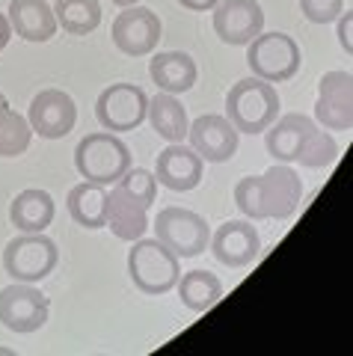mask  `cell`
<instances>
[{
	"label": "cell",
	"mask_w": 353,
	"mask_h": 356,
	"mask_svg": "<svg viewBox=\"0 0 353 356\" xmlns=\"http://www.w3.org/2000/svg\"><path fill=\"white\" fill-rule=\"evenodd\" d=\"M336 21H338V44L345 48V54H353V44H350V21H353V15L341 13Z\"/></svg>",
	"instance_id": "cell-30"
},
{
	"label": "cell",
	"mask_w": 353,
	"mask_h": 356,
	"mask_svg": "<svg viewBox=\"0 0 353 356\" xmlns=\"http://www.w3.org/2000/svg\"><path fill=\"white\" fill-rule=\"evenodd\" d=\"M113 3L125 9V6H137V3H140V0H113Z\"/></svg>",
	"instance_id": "cell-33"
},
{
	"label": "cell",
	"mask_w": 353,
	"mask_h": 356,
	"mask_svg": "<svg viewBox=\"0 0 353 356\" xmlns=\"http://www.w3.org/2000/svg\"><path fill=\"white\" fill-rule=\"evenodd\" d=\"M208 247H211L214 259L220 264L238 270V267H247L258 259L261 238H258V229L252 226L249 220H229L211 235Z\"/></svg>",
	"instance_id": "cell-15"
},
{
	"label": "cell",
	"mask_w": 353,
	"mask_h": 356,
	"mask_svg": "<svg viewBox=\"0 0 353 356\" xmlns=\"http://www.w3.org/2000/svg\"><path fill=\"white\" fill-rule=\"evenodd\" d=\"M154 238L179 259H196L208 250L211 226L202 214H196L190 208H163L154 217Z\"/></svg>",
	"instance_id": "cell-7"
},
{
	"label": "cell",
	"mask_w": 353,
	"mask_h": 356,
	"mask_svg": "<svg viewBox=\"0 0 353 356\" xmlns=\"http://www.w3.org/2000/svg\"><path fill=\"white\" fill-rule=\"evenodd\" d=\"M303 199V181L288 163H277L261 175L235 184V205L247 220H288Z\"/></svg>",
	"instance_id": "cell-1"
},
{
	"label": "cell",
	"mask_w": 353,
	"mask_h": 356,
	"mask_svg": "<svg viewBox=\"0 0 353 356\" xmlns=\"http://www.w3.org/2000/svg\"><path fill=\"white\" fill-rule=\"evenodd\" d=\"M104 226L113 232L119 241H137L146 235L149 229V208L137 202L131 193H125L119 184H113V191L107 193V222Z\"/></svg>",
	"instance_id": "cell-19"
},
{
	"label": "cell",
	"mask_w": 353,
	"mask_h": 356,
	"mask_svg": "<svg viewBox=\"0 0 353 356\" xmlns=\"http://www.w3.org/2000/svg\"><path fill=\"white\" fill-rule=\"evenodd\" d=\"M279 92L277 86L261 77H244L226 95V119L238 128V134H264L279 119Z\"/></svg>",
	"instance_id": "cell-2"
},
{
	"label": "cell",
	"mask_w": 353,
	"mask_h": 356,
	"mask_svg": "<svg viewBox=\"0 0 353 356\" xmlns=\"http://www.w3.org/2000/svg\"><path fill=\"white\" fill-rule=\"evenodd\" d=\"M336 158H338V143L333 140V134L327 128L321 131V125H315V131L309 134L306 143H303L297 163L309 166V170H324V166L336 163Z\"/></svg>",
	"instance_id": "cell-27"
},
{
	"label": "cell",
	"mask_w": 353,
	"mask_h": 356,
	"mask_svg": "<svg viewBox=\"0 0 353 356\" xmlns=\"http://www.w3.org/2000/svg\"><path fill=\"white\" fill-rule=\"evenodd\" d=\"M69 214L83 229H104L107 222V187L95 181H81L69 191Z\"/></svg>",
	"instance_id": "cell-22"
},
{
	"label": "cell",
	"mask_w": 353,
	"mask_h": 356,
	"mask_svg": "<svg viewBox=\"0 0 353 356\" xmlns=\"http://www.w3.org/2000/svg\"><path fill=\"white\" fill-rule=\"evenodd\" d=\"M119 187H122L125 193H131L137 199V202H142L146 208H151V202L158 199V178H154V172L142 170V166H128L125 175L116 181Z\"/></svg>",
	"instance_id": "cell-28"
},
{
	"label": "cell",
	"mask_w": 353,
	"mask_h": 356,
	"mask_svg": "<svg viewBox=\"0 0 353 356\" xmlns=\"http://www.w3.org/2000/svg\"><path fill=\"white\" fill-rule=\"evenodd\" d=\"M149 77L154 81V86L163 89V92L181 95V92H187V89H193L199 72H196V63H193L190 54L161 51L149 60Z\"/></svg>",
	"instance_id": "cell-20"
},
{
	"label": "cell",
	"mask_w": 353,
	"mask_h": 356,
	"mask_svg": "<svg viewBox=\"0 0 353 356\" xmlns=\"http://www.w3.org/2000/svg\"><path fill=\"white\" fill-rule=\"evenodd\" d=\"M9 27L15 36L24 42H51L57 36V18H54V6H48L45 0H13L9 3Z\"/></svg>",
	"instance_id": "cell-18"
},
{
	"label": "cell",
	"mask_w": 353,
	"mask_h": 356,
	"mask_svg": "<svg viewBox=\"0 0 353 356\" xmlns=\"http://www.w3.org/2000/svg\"><path fill=\"white\" fill-rule=\"evenodd\" d=\"M131 166V149L113 131H95L74 146V170L83 181L113 187Z\"/></svg>",
	"instance_id": "cell-3"
},
{
	"label": "cell",
	"mask_w": 353,
	"mask_h": 356,
	"mask_svg": "<svg viewBox=\"0 0 353 356\" xmlns=\"http://www.w3.org/2000/svg\"><path fill=\"white\" fill-rule=\"evenodd\" d=\"M214 13V33L226 44H249L264 30V9L258 0H220Z\"/></svg>",
	"instance_id": "cell-14"
},
{
	"label": "cell",
	"mask_w": 353,
	"mask_h": 356,
	"mask_svg": "<svg viewBox=\"0 0 353 356\" xmlns=\"http://www.w3.org/2000/svg\"><path fill=\"white\" fill-rule=\"evenodd\" d=\"M51 303L39 291L36 282H15L0 291V324L13 332H36L48 324Z\"/></svg>",
	"instance_id": "cell-9"
},
{
	"label": "cell",
	"mask_w": 353,
	"mask_h": 356,
	"mask_svg": "<svg viewBox=\"0 0 353 356\" xmlns=\"http://www.w3.org/2000/svg\"><path fill=\"white\" fill-rule=\"evenodd\" d=\"M247 63L249 72L268 83H285L300 72L303 54L300 44L288 33H258L256 39L247 44Z\"/></svg>",
	"instance_id": "cell-5"
},
{
	"label": "cell",
	"mask_w": 353,
	"mask_h": 356,
	"mask_svg": "<svg viewBox=\"0 0 353 356\" xmlns=\"http://www.w3.org/2000/svg\"><path fill=\"white\" fill-rule=\"evenodd\" d=\"M202 170H205V161L190 146H181V143H170L158 154V161H154V178H158V184L170 187L175 193H187L193 187H199Z\"/></svg>",
	"instance_id": "cell-16"
},
{
	"label": "cell",
	"mask_w": 353,
	"mask_h": 356,
	"mask_svg": "<svg viewBox=\"0 0 353 356\" xmlns=\"http://www.w3.org/2000/svg\"><path fill=\"white\" fill-rule=\"evenodd\" d=\"M220 0H179V6H184L187 13H211Z\"/></svg>",
	"instance_id": "cell-31"
},
{
	"label": "cell",
	"mask_w": 353,
	"mask_h": 356,
	"mask_svg": "<svg viewBox=\"0 0 353 356\" xmlns=\"http://www.w3.org/2000/svg\"><path fill=\"white\" fill-rule=\"evenodd\" d=\"M60 250L45 232H21L3 250V270L15 282H42L54 273Z\"/></svg>",
	"instance_id": "cell-6"
},
{
	"label": "cell",
	"mask_w": 353,
	"mask_h": 356,
	"mask_svg": "<svg viewBox=\"0 0 353 356\" xmlns=\"http://www.w3.org/2000/svg\"><path fill=\"white\" fill-rule=\"evenodd\" d=\"M315 125H318V122L303 116V113L279 116L268 131H264V149L270 152L273 161H279V163H297L303 143H306L309 134L315 131Z\"/></svg>",
	"instance_id": "cell-17"
},
{
	"label": "cell",
	"mask_w": 353,
	"mask_h": 356,
	"mask_svg": "<svg viewBox=\"0 0 353 356\" xmlns=\"http://www.w3.org/2000/svg\"><path fill=\"white\" fill-rule=\"evenodd\" d=\"M27 122L36 137L42 140H63L77 125V104L63 89H42L33 95L27 107Z\"/></svg>",
	"instance_id": "cell-10"
},
{
	"label": "cell",
	"mask_w": 353,
	"mask_h": 356,
	"mask_svg": "<svg viewBox=\"0 0 353 356\" xmlns=\"http://www.w3.org/2000/svg\"><path fill=\"white\" fill-rule=\"evenodd\" d=\"M9 39H13V27H9V18L6 13H0V51L9 44Z\"/></svg>",
	"instance_id": "cell-32"
},
{
	"label": "cell",
	"mask_w": 353,
	"mask_h": 356,
	"mask_svg": "<svg viewBox=\"0 0 353 356\" xmlns=\"http://www.w3.org/2000/svg\"><path fill=\"white\" fill-rule=\"evenodd\" d=\"M33 128L27 116L15 113V110L3 107L0 110V158H18L30 149Z\"/></svg>",
	"instance_id": "cell-26"
},
{
	"label": "cell",
	"mask_w": 353,
	"mask_h": 356,
	"mask_svg": "<svg viewBox=\"0 0 353 356\" xmlns=\"http://www.w3.org/2000/svg\"><path fill=\"white\" fill-rule=\"evenodd\" d=\"M3 107H9V102H6V95L0 92V110H3Z\"/></svg>",
	"instance_id": "cell-34"
},
{
	"label": "cell",
	"mask_w": 353,
	"mask_h": 356,
	"mask_svg": "<svg viewBox=\"0 0 353 356\" xmlns=\"http://www.w3.org/2000/svg\"><path fill=\"white\" fill-rule=\"evenodd\" d=\"M315 119L327 131L353 128V77L350 72H327L318 83Z\"/></svg>",
	"instance_id": "cell-12"
},
{
	"label": "cell",
	"mask_w": 353,
	"mask_h": 356,
	"mask_svg": "<svg viewBox=\"0 0 353 356\" xmlns=\"http://www.w3.org/2000/svg\"><path fill=\"white\" fill-rule=\"evenodd\" d=\"M54 18H57V27L72 36H90L101 24V3L98 0H57Z\"/></svg>",
	"instance_id": "cell-25"
},
{
	"label": "cell",
	"mask_w": 353,
	"mask_h": 356,
	"mask_svg": "<svg viewBox=\"0 0 353 356\" xmlns=\"http://www.w3.org/2000/svg\"><path fill=\"white\" fill-rule=\"evenodd\" d=\"M161 42V18L149 6H125L113 21V44L125 57H149Z\"/></svg>",
	"instance_id": "cell-11"
},
{
	"label": "cell",
	"mask_w": 353,
	"mask_h": 356,
	"mask_svg": "<svg viewBox=\"0 0 353 356\" xmlns=\"http://www.w3.org/2000/svg\"><path fill=\"white\" fill-rule=\"evenodd\" d=\"M149 113V95L137 83H110L95 102V119L104 131H137Z\"/></svg>",
	"instance_id": "cell-8"
},
{
	"label": "cell",
	"mask_w": 353,
	"mask_h": 356,
	"mask_svg": "<svg viewBox=\"0 0 353 356\" xmlns=\"http://www.w3.org/2000/svg\"><path fill=\"white\" fill-rule=\"evenodd\" d=\"M146 119L151 122V128L158 137H163L167 143H181L187 137V128H190V119H187V110L179 102V95L161 92L149 98V113Z\"/></svg>",
	"instance_id": "cell-23"
},
{
	"label": "cell",
	"mask_w": 353,
	"mask_h": 356,
	"mask_svg": "<svg viewBox=\"0 0 353 356\" xmlns=\"http://www.w3.org/2000/svg\"><path fill=\"white\" fill-rule=\"evenodd\" d=\"M179 255L167 250L158 238H137L128 250V276L140 294L161 297L170 294L181 276Z\"/></svg>",
	"instance_id": "cell-4"
},
{
	"label": "cell",
	"mask_w": 353,
	"mask_h": 356,
	"mask_svg": "<svg viewBox=\"0 0 353 356\" xmlns=\"http://www.w3.org/2000/svg\"><path fill=\"white\" fill-rule=\"evenodd\" d=\"M54 214H57L54 196L42 187H27L9 205V222L18 232H45L54 222Z\"/></svg>",
	"instance_id": "cell-21"
},
{
	"label": "cell",
	"mask_w": 353,
	"mask_h": 356,
	"mask_svg": "<svg viewBox=\"0 0 353 356\" xmlns=\"http://www.w3.org/2000/svg\"><path fill=\"white\" fill-rule=\"evenodd\" d=\"M300 13L312 24H329L345 13V0H300Z\"/></svg>",
	"instance_id": "cell-29"
},
{
	"label": "cell",
	"mask_w": 353,
	"mask_h": 356,
	"mask_svg": "<svg viewBox=\"0 0 353 356\" xmlns=\"http://www.w3.org/2000/svg\"><path fill=\"white\" fill-rule=\"evenodd\" d=\"M179 297L190 312H208L223 297V282L211 270H187L179 276Z\"/></svg>",
	"instance_id": "cell-24"
},
{
	"label": "cell",
	"mask_w": 353,
	"mask_h": 356,
	"mask_svg": "<svg viewBox=\"0 0 353 356\" xmlns=\"http://www.w3.org/2000/svg\"><path fill=\"white\" fill-rule=\"evenodd\" d=\"M187 140L202 161L211 163H226L238 152V128L220 113H202L193 119L187 128Z\"/></svg>",
	"instance_id": "cell-13"
}]
</instances>
